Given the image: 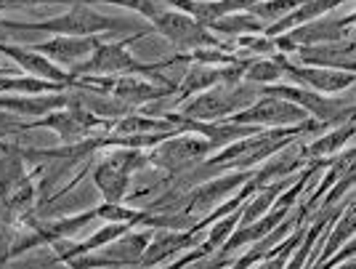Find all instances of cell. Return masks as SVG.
Returning <instances> with one entry per match:
<instances>
[{
    "label": "cell",
    "instance_id": "cell-20",
    "mask_svg": "<svg viewBox=\"0 0 356 269\" xmlns=\"http://www.w3.org/2000/svg\"><path fill=\"white\" fill-rule=\"evenodd\" d=\"M216 83H223L221 67H218V64H194L192 70L186 72V77L181 80V86H178L176 107L184 105L186 99H192L194 93L210 89V86H216Z\"/></svg>",
    "mask_w": 356,
    "mask_h": 269
},
{
    "label": "cell",
    "instance_id": "cell-13",
    "mask_svg": "<svg viewBox=\"0 0 356 269\" xmlns=\"http://www.w3.org/2000/svg\"><path fill=\"white\" fill-rule=\"evenodd\" d=\"M0 54L6 59H11L14 64H19V70H24L27 75L54 80V83H64V86H72L74 80H77L70 72H64V67H59L56 61H51L40 51H35V48H19V45L11 43H0Z\"/></svg>",
    "mask_w": 356,
    "mask_h": 269
},
{
    "label": "cell",
    "instance_id": "cell-27",
    "mask_svg": "<svg viewBox=\"0 0 356 269\" xmlns=\"http://www.w3.org/2000/svg\"><path fill=\"white\" fill-rule=\"evenodd\" d=\"M6 147H8V141H3V139H0V152L6 150Z\"/></svg>",
    "mask_w": 356,
    "mask_h": 269
},
{
    "label": "cell",
    "instance_id": "cell-16",
    "mask_svg": "<svg viewBox=\"0 0 356 269\" xmlns=\"http://www.w3.org/2000/svg\"><path fill=\"white\" fill-rule=\"evenodd\" d=\"M341 3H351V0H300V6H296L287 16L277 19L274 24H266L264 35L277 38V35H282V32L298 27V24H306V22H312V19H319V16L335 11Z\"/></svg>",
    "mask_w": 356,
    "mask_h": 269
},
{
    "label": "cell",
    "instance_id": "cell-14",
    "mask_svg": "<svg viewBox=\"0 0 356 269\" xmlns=\"http://www.w3.org/2000/svg\"><path fill=\"white\" fill-rule=\"evenodd\" d=\"M293 54L298 56V64H306V67H330V70H348V72H354L356 67L354 40L300 45Z\"/></svg>",
    "mask_w": 356,
    "mask_h": 269
},
{
    "label": "cell",
    "instance_id": "cell-24",
    "mask_svg": "<svg viewBox=\"0 0 356 269\" xmlns=\"http://www.w3.org/2000/svg\"><path fill=\"white\" fill-rule=\"evenodd\" d=\"M35 128V120H24L16 112H8V109H0V139L3 141H14L19 136H24L27 131Z\"/></svg>",
    "mask_w": 356,
    "mask_h": 269
},
{
    "label": "cell",
    "instance_id": "cell-12",
    "mask_svg": "<svg viewBox=\"0 0 356 269\" xmlns=\"http://www.w3.org/2000/svg\"><path fill=\"white\" fill-rule=\"evenodd\" d=\"M99 38L93 35H54L43 43L35 45V51H40L43 56H48L56 64H64V67H74L83 59H88L90 54L99 48Z\"/></svg>",
    "mask_w": 356,
    "mask_h": 269
},
{
    "label": "cell",
    "instance_id": "cell-9",
    "mask_svg": "<svg viewBox=\"0 0 356 269\" xmlns=\"http://www.w3.org/2000/svg\"><path fill=\"white\" fill-rule=\"evenodd\" d=\"M229 123H248V125H296L309 120V112L303 107L293 105L280 96H258L250 107L229 115Z\"/></svg>",
    "mask_w": 356,
    "mask_h": 269
},
{
    "label": "cell",
    "instance_id": "cell-7",
    "mask_svg": "<svg viewBox=\"0 0 356 269\" xmlns=\"http://www.w3.org/2000/svg\"><path fill=\"white\" fill-rule=\"evenodd\" d=\"M354 11L343 19H312L306 24H298L293 30L282 32L274 38L277 54H293L300 45H319V43H341V40H354Z\"/></svg>",
    "mask_w": 356,
    "mask_h": 269
},
{
    "label": "cell",
    "instance_id": "cell-4",
    "mask_svg": "<svg viewBox=\"0 0 356 269\" xmlns=\"http://www.w3.org/2000/svg\"><path fill=\"white\" fill-rule=\"evenodd\" d=\"M149 165L144 150H128V147H112V152L93 168V184L104 194V203H122L128 200L131 176L138 168Z\"/></svg>",
    "mask_w": 356,
    "mask_h": 269
},
{
    "label": "cell",
    "instance_id": "cell-23",
    "mask_svg": "<svg viewBox=\"0 0 356 269\" xmlns=\"http://www.w3.org/2000/svg\"><path fill=\"white\" fill-rule=\"evenodd\" d=\"M296 6H300V0H264V3H255L248 8V14H252L255 19L266 22V24H274L277 19L287 16Z\"/></svg>",
    "mask_w": 356,
    "mask_h": 269
},
{
    "label": "cell",
    "instance_id": "cell-17",
    "mask_svg": "<svg viewBox=\"0 0 356 269\" xmlns=\"http://www.w3.org/2000/svg\"><path fill=\"white\" fill-rule=\"evenodd\" d=\"M354 139V120H346L341 125L330 128L319 139H314L312 144H303V155L306 160H314V157H332Z\"/></svg>",
    "mask_w": 356,
    "mask_h": 269
},
{
    "label": "cell",
    "instance_id": "cell-26",
    "mask_svg": "<svg viewBox=\"0 0 356 269\" xmlns=\"http://www.w3.org/2000/svg\"><path fill=\"white\" fill-rule=\"evenodd\" d=\"M351 256H354V238L346 240V243H343V251L338 248V251H335V259L330 256V259L325 261V267H338L341 261H346V259H351Z\"/></svg>",
    "mask_w": 356,
    "mask_h": 269
},
{
    "label": "cell",
    "instance_id": "cell-25",
    "mask_svg": "<svg viewBox=\"0 0 356 269\" xmlns=\"http://www.w3.org/2000/svg\"><path fill=\"white\" fill-rule=\"evenodd\" d=\"M54 3H99V0H0V11L3 8H22V6H54Z\"/></svg>",
    "mask_w": 356,
    "mask_h": 269
},
{
    "label": "cell",
    "instance_id": "cell-10",
    "mask_svg": "<svg viewBox=\"0 0 356 269\" xmlns=\"http://www.w3.org/2000/svg\"><path fill=\"white\" fill-rule=\"evenodd\" d=\"M277 64L282 67L284 75L296 77L303 89H312L316 93H341L354 86L356 72L348 70H330V67H306V64H293L287 61V54H274Z\"/></svg>",
    "mask_w": 356,
    "mask_h": 269
},
{
    "label": "cell",
    "instance_id": "cell-3",
    "mask_svg": "<svg viewBox=\"0 0 356 269\" xmlns=\"http://www.w3.org/2000/svg\"><path fill=\"white\" fill-rule=\"evenodd\" d=\"M131 40L128 43H99V48L90 54L88 59L70 67V75H141L152 77L154 83H170L168 77L160 75L163 64H144L131 54Z\"/></svg>",
    "mask_w": 356,
    "mask_h": 269
},
{
    "label": "cell",
    "instance_id": "cell-19",
    "mask_svg": "<svg viewBox=\"0 0 356 269\" xmlns=\"http://www.w3.org/2000/svg\"><path fill=\"white\" fill-rule=\"evenodd\" d=\"M332 229H327V243H325V248H322V254H316V261H312V267H319V264H325L330 256L335 254L338 248H341L346 240H351L354 238V232H356V213H354V200L343 208V213L332 222Z\"/></svg>",
    "mask_w": 356,
    "mask_h": 269
},
{
    "label": "cell",
    "instance_id": "cell-11",
    "mask_svg": "<svg viewBox=\"0 0 356 269\" xmlns=\"http://www.w3.org/2000/svg\"><path fill=\"white\" fill-rule=\"evenodd\" d=\"M149 238H152V232H131L128 229L125 235H120L112 243H106L104 254H99V259L77 256V259L70 261V267H138L141 254L149 245Z\"/></svg>",
    "mask_w": 356,
    "mask_h": 269
},
{
    "label": "cell",
    "instance_id": "cell-15",
    "mask_svg": "<svg viewBox=\"0 0 356 269\" xmlns=\"http://www.w3.org/2000/svg\"><path fill=\"white\" fill-rule=\"evenodd\" d=\"M67 102H70V89L51 91V93H8V96H0V109L16 112L22 118H45L67 107Z\"/></svg>",
    "mask_w": 356,
    "mask_h": 269
},
{
    "label": "cell",
    "instance_id": "cell-18",
    "mask_svg": "<svg viewBox=\"0 0 356 269\" xmlns=\"http://www.w3.org/2000/svg\"><path fill=\"white\" fill-rule=\"evenodd\" d=\"M213 35H221V38H242V35H261L266 30V22L255 19L248 11H237V14H226L218 16L205 24Z\"/></svg>",
    "mask_w": 356,
    "mask_h": 269
},
{
    "label": "cell",
    "instance_id": "cell-5",
    "mask_svg": "<svg viewBox=\"0 0 356 269\" xmlns=\"http://www.w3.org/2000/svg\"><path fill=\"white\" fill-rule=\"evenodd\" d=\"M149 27L154 32H160L163 38H168L178 48H186V51H192V48H223V51H229L223 38L213 35L197 16L178 11V8L165 6L160 14H154L149 19Z\"/></svg>",
    "mask_w": 356,
    "mask_h": 269
},
{
    "label": "cell",
    "instance_id": "cell-22",
    "mask_svg": "<svg viewBox=\"0 0 356 269\" xmlns=\"http://www.w3.org/2000/svg\"><path fill=\"white\" fill-rule=\"evenodd\" d=\"M282 75V67L277 64L274 56H255V59L245 61L242 80L245 83H255V86H268V83H277Z\"/></svg>",
    "mask_w": 356,
    "mask_h": 269
},
{
    "label": "cell",
    "instance_id": "cell-1",
    "mask_svg": "<svg viewBox=\"0 0 356 269\" xmlns=\"http://www.w3.org/2000/svg\"><path fill=\"white\" fill-rule=\"evenodd\" d=\"M0 27H3V30L51 32V35H99V32L131 30V22H128V19H120V16L99 14V11L90 8L88 3H77V6H72L67 14L54 16V19H45V22H38V24L0 19Z\"/></svg>",
    "mask_w": 356,
    "mask_h": 269
},
{
    "label": "cell",
    "instance_id": "cell-6",
    "mask_svg": "<svg viewBox=\"0 0 356 269\" xmlns=\"http://www.w3.org/2000/svg\"><path fill=\"white\" fill-rule=\"evenodd\" d=\"M261 96H280L287 99L293 105L303 107L309 112V118L327 123L330 128L341 125L346 120H354V99L343 105L341 99H332L330 93H316L312 89H303V86H277V83H268L258 89Z\"/></svg>",
    "mask_w": 356,
    "mask_h": 269
},
{
    "label": "cell",
    "instance_id": "cell-2",
    "mask_svg": "<svg viewBox=\"0 0 356 269\" xmlns=\"http://www.w3.org/2000/svg\"><path fill=\"white\" fill-rule=\"evenodd\" d=\"M261 93L255 83H216L210 89L194 93L192 99L184 102V109L178 112L186 120H202V123H216L226 120L239 109L250 107Z\"/></svg>",
    "mask_w": 356,
    "mask_h": 269
},
{
    "label": "cell",
    "instance_id": "cell-8",
    "mask_svg": "<svg viewBox=\"0 0 356 269\" xmlns=\"http://www.w3.org/2000/svg\"><path fill=\"white\" fill-rule=\"evenodd\" d=\"M208 152H216V150H213V144H210L205 136L192 134V131H181L176 136H168L157 147L147 150V160L152 168H160V171L173 174L178 168L205 157Z\"/></svg>",
    "mask_w": 356,
    "mask_h": 269
},
{
    "label": "cell",
    "instance_id": "cell-21",
    "mask_svg": "<svg viewBox=\"0 0 356 269\" xmlns=\"http://www.w3.org/2000/svg\"><path fill=\"white\" fill-rule=\"evenodd\" d=\"M242 206H245V203H242ZM242 206H239V208H234L232 213L221 216L218 222H213V224H210L208 235L200 240V245H197V248H200L202 254H205V256L216 254V251L221 248L223 243H226V238H229V235H232V232L237 229V226H239V219H242Z\"/></svg>",
    "mask_w": 356,
    "mask_h": 269
}]
</instances>
